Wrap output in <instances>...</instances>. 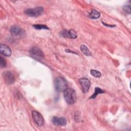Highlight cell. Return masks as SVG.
Instances as JSON below:
<instances>
[{"instance_id": "1", "label": "cell", "mask_w": 131, "mask_h": 131, "mask_svg": "<svg viewBox=\"0 0 131 131\" xmlns=\"http://www.w3.org/2000/svg\"><path fill=\"white\" fill-rule=\"evenodd\" d=\"M63 97L66 102L69 104H74L77 100L75 91L72 88H67L63 92Z\"/></svg>"}, {"instance_id": "2", "label": "cell", "mask_w": 131, "mask_h": 131, "mask_svg": "<svg viewBox=\"0 0 131 131\" xmlns=\"http://www.w3.org/2000/svg\"><path fill=\"white\" fill-rule=\"evenodd\" d=\"M68 83L66 79L62 77H58L54 80V86L56 91L64 92L68 88Z\"/></svg>"}, {"instance_id": "3", "label": "cell", "mask_w": 131, "mask_h": 131, "mask_svg": "<svg viewBox=\"0 0 131 131\" xmlns=\"http://www.w3.org/2000/svg\"><path fill=\"white\" fill-rule=\"evenodd\" d=\"M43 12L42 7H37L33 8H29L25 10V13L30 17H38L41 15Z\"/></svg>"}, {"instance_id": "4", "label": "cell", "mask_w": 131, "mask_h": 131, "mask_svg": "<svg viewBox=\"0 0 131 131\" xmlns=\"http://www.w3.org/2000/svg\"><path fill=\"white\" fill-rule=\"evenodd\" d=\"M30 53L32 58L37 60H41L44 57L43 52L37 47H33L30 50Z\"/></svg>"}, {"instance_id": "5", "label": "cell", "mask_w": 131, "mask_h": 131, "mask_svg": "<svg viewBox=\"0 0 131 131\" xmlns=\"http://www.w3.org/2000/svg\"><path fill=\"white\" fill-rule=\"evenodd\" d=\"M32 116L33 121L36 125H37L39 127L42 126L43 125L44 119L40 113L36 111H32Z\"/></svg>"}, {"instance_id": "6", "label": "cell", "mask_w": 131, "mask_h": 131, "mask_svg": "<svg viewBox=\"0 0 131 131\" xmlns=\"http://www.w3.org/2000/svg\"><path fill=\"white\" fill-rule=\"evenodd\" d=\"M78 82L80 85L82 92L83 93H86V92H88L91 85L90 80L88 78L83 77L80 78L78 80Z\"/></svg>"}, {"instance_id": "7", "label": "cell", "mask_w": 131, "mask_h": 131, "mask_svg": "<svg viewBox=\"0 0 131 131\" xmlns=\"http://www.w3.org/2000/svg\"><path fill=\"white\" fill-rule=\"evenodd\" d=\"M10 32L11 35L14 37H20L25 33L24 31L20 27L16 25L13 26L11 28Z\"/></svg>"}, {"instance_id": "8", "label": "cell", "mask_w": 131, "mask_h": 131, "mask_svg": "<svg viewBox=\"0 0 131 131\" xmlns=\"http://www.w3.org/2000/svg\"><path fill=\"white\" fill-rule=\"evenodd\" d=\"M3 77L5 82L8 84L13 83L15 81V77L10 71H6L3 73Z\"/></svg>"}, {"instance_id": "9", "label": "cell", "mask_w": 131, "mask_h": 131, "mask_svg": "<svg viewBox=\"0 0 131 131\" xmlns=\"http://www.w3.org/2000/svg\"><path fill=\"white\" fill-rule=\"evenodd\" d=\"M52 122L57 126H64L67 124V121L64 117L54 116L52 119Z\"/></svg>"}, {"instance_id": "10", "label": "cell", "mask_w": 131, "mask_h": 131, "mask_svg": "<svg viewBox=\"0 0 131 131\" xmlns=\"http://www.w3.org/2000/svg\"><path fill=\"white\" fill-rule=\"evenodd\" d=\"M0 52L3 55L7 57L10 56L12 53L10 48L4 44H1Z\"/></svg>"}, {"instance_id": "11", "label": "cell", "mask_w": 131, "mask_h": 131, "mask_svg": "<svg viewBox=\"0 0 131 131\" xmlns=\"http://www.w3.org/2000/svg\"><path fill=\"white\" fill-rule=\"evenodd\" d=\"M100 16V13L99 12L95 9H92L89 15V17L91 19H97L99 18Z\"/></svg>"}, {"instance_id": "12", "label": "cell", "mask_w": 131, "mask_h": 131, "mask_svg": "<svg viewBox=\"0 0 131 131\" xmlns=\"http://www.w3.org/2000/svg\"><path fill=\"white\" fill-rule=\"evenodd\" d=\"M80 50L83 53V54L86 56H90L92 55L91 52H90L88 48L84 45H82L80 46Z\"/></svg>"}, {"instance_id": "13", "label": "cell", "mask_w": 131, "mask_h": 131, "mask_svg": "<svg viewBox=\"0 0 131 131\" xmlns=\"http://www.w3.org/2000/svg\"><path fill=\"white\" fill-rule=\"evenodd\" d=\"M104 92V91L101 89L99 88H96L95 90V92L94 93V94L92 95V96H91V97H90V98L91 99H94L98 94H101V93H103Z\"/></svg>"}, {"instance_id": "14", "label": "cell", "mask_w": 131, "mask_h": 131, "mask_svg": "<svg viewBox=\"0 0 131 131\" xmlns=\"http://www.w3.org/2000/svg\"><path fill=\"white\" fill-rule=\"evenodd\" d=\"M33 27L37 30H41V29L49 30V28L46 25H45L43 24H34L33 25Z\"/></svg>"}, {"instance_id": "15", "label": "cell", "mask_w": 131, "mask_h": 131, "mask_svg": "<svg viewBox=\"0 0 131 131\" xmlns=\"http://www.w3.org/2000/svg\"><path fill=\"white\" fill-rule=\"evenodd\" d=\"M90 73L95 78H99L101 77V73L98 71H97L96 70H93V69H92L90 71Z\"/></svg>"}, {"instance_id": "16", "label": "cell", "mask_w": 131, "mask_h": 131, "mask_svg": "<svg viewBox=\"0 0 131 131\" xmlns=\"http://www.w3.org/2000/svg\"><path fill=\"white\" fill-rule=\"evenodd\" d=\"M69 37L70 38H76L77 36L76 32L73 29H71L69 30Z\"/></svg>"}, {"instance_id": "17", "label": "cell", "mask_w": 131, "mask_h": 131, "mask_svg": "<svg viewBox=\"0 0 131 131\" xmlns=\"http://www.w3.org/2000/svg\"><path fill=\"white\" fill-rule=\"evenodd\" d=\"M59 34H60V36H62L63 37L70 38L69 35V31H68L67 30H63L61 31Z\"/></svg>"}, {"instance_id": "18", "label": "cell", "mask_w": 131, "mask_h": 131, "mask_svg": "<svg viewBox=\"0 0 131 131\" xmlns=\"http://www.w3.org/2000/svg\"><path fill=\"white\" fill-rule=\"evenodd\" d=\"M123 11L128 14H130V5H125L123 7Z\"/></svg>"}, {"instance_id": "19", "label": "cell", "mask_w": 131, "mask_h": 131, "mask_svg": "<svg viewBox=\"0 0 131 131\" xmlns=\"http://www.w3.org/2000/svg\"><path fill=\"white\" fill-rule=\"evenodd\" d=\"M0 64H1V67L2 68L6 67L7 64V62L6 59L2 56L0 57Z\"/></svg>"}, {"instance_id": "20", "label": "cell", "mask_w": 131, "mask_h": 131, "mask_svg": "<svg viewBox=\"0 0 131 131\" xmlns=\"http://www.w3.org/2000/svg\"><path fill=\"white\" fill-rule=\"evenodd\" d=\"M102 23H103V24L104 26H107V27H115V25H108V24H105V23H103V22H102Z\"/></svg>"}, {"instance_id": "21", "label": "cell", "mask_w": 131, "mask_h": 131, "mask_svg": "<svg viewBox=\"0 0 131 131\" xmlns=\"http://www.w3.org/2000/svg\"><path fill=\"white\" fill-rule=\"evenodd\" d=\"M65 51L66 52H68V53H73V54H77L76 53H75V52H73V51H71L70 50H69V49H67V50H65Z\"/></svg>"}]
</instances>
